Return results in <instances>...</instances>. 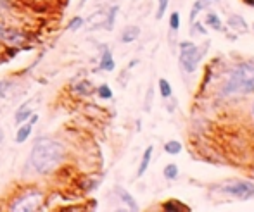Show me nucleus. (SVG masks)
Here are the masks:
<instances>
[{"label": "nucleus", "instance_id": "obj_26", "mask_svg": "<svg viewBox=\"0 0 254 212\" xmlns=\"http://www.w3.org/2000/svg\"><path fill=\"white\" fill-rule=\"evenodd\" d=\"M10 88V81L9 80H2L0 81V99H3L7 93V90Z\"/></svg>", "mask_w": 254, "mask_h": 212}, {"label": "nucleus", "instance_id": "obj_35", "mask_svg": "<svg viewBox=\"0 0 254 212\" xmlns=\"http://www.w3.org/2000/svg\"><path fill=\"white\" fill-rule=\"evenodd\" d=\"M253 117H254V104H253Z\"/></svg>", "mask_w": 254, "mask_h": 212}, {"label": "nucleus", "instance_id": "obj_32", "mask_svg": "<svg viewBox=\"0 0 254 212\" xmlns=\"http://www.w3.org/2000/svg\"><path fill=\"white\" fill-rule=\"evenodd\" d=\"M246 3H248V5H254V0H244Z\"/></svg>", "mask_w": 254, "mask_h": 212}, {"label": "nucleus", "instance_id": "obj_16", "mask_svg": "<svg viewBox=\"0 0 254 212\" xmlns=\"http://www.w3.org/2000/svg\"><path fill=\"white\" fill-rule=\"evenodd\" d=\"M164 152L168 156H178L182 152V143L178 140H170V142L164 143Z\"/></svg>", "mask_w": 254, "mask_h": 212}, {"label": "nucleus", "instance_id": "obj_22", "mask_svg": "<svg viewBox=\"0 0 254 212\" xmlns=\"http://www.w3.org/2000/svg\"><path fill=\"white\" fill-rule=\"evenodd\" d=\"M168 3H170V0H157V10H156V19L161 21L164 16V12H166L168 9Z\"/></svg>", "mask_w": 254, "mask_h": 212}, {"label": "nucleus", "instance_id": "obj_9", "mask_svg": "<svg viewBox=\"0 0 254 212\" xmlns=\"http://www.w3.org/2000/svg\"><path fill=\"white\" fill-rule=\"evenodd\" d=\"M152 152H154V147L149 145L147 149H145L144 156H142L140 166H138V169H137V176H138V178H142V176L145 174V171H147L149 164H151V159H152Z\"/></svg>", "mask_w": 254, "mask_h": 212}, {"label": "nucleus", "instance_id": "obj_6", "mask_svg": "<svg viewBox=\"0 0 254 212\" xmlns=\"http://www.w3.org/2000/svg\"><path fill=\"white\" fill-rule=\"evenodd\" d=\"M38 121V116L37 114H31V119L28 121H24V123H21V126L17 128V131H16V143H24L28 138H30V135H31V131H33V124Z\"/></svg>", "mask_w": 254, "mask_h": 212}, {"label": "nucleus", "instance_id": "obj_17", "mask_svg": "<svg viewBox=\"0 0 254 212\" xmlns=\"http://www.w3.org/2000/svg\"><path fill=\"white\" fill-rule=\"evenodd\" d=\"M120 12V7L118 5H114V7H111L109 9V12H107V16H106V23H104V26H106V30H113L114 28V21H116V14Z\"/></svg>", "mask_w": 254, "mask_h": 212}, {"label": "nucleus", "instance_id": "obj_4", "mask_svg": "<svg viewBox=\"0 0 254 212\" xmlns=\"http://www.w3.org/2000/svg\"><path fill=\"white\" fill-rule=\"evenodd\" d=\"M206 50L197 47L192 42H180V66L187 73H194L197 66L201 64L202 55Z\"/></svg>", "mask_w": 254, "mask_h": 212}, {"label": "nucleus", "instance_id": "obj_19", "mask_svg": "<svg viewBox=\"0 0 254 212\" xmlns=\"http://www.w3.org/2000/svg\"><path fill=\"white\" fill-rule=\"evenodd\" d=\"M163 176L168 179V181H173V179H177L178 166H177V164H168V166L164 167V171H163Z\"/></svg>", "mask_w": 254, "mask_h": 212}, {"label": "nucleus", "instance_id": "obj_5", "mask_svg": "<svg viewBox=\"0 0 254 212\" xmlns=\"http://www.w3.org/2000/svg\"><path fill=\"white\" fill-rule=\"evenodd\" d=\"M221 192L227 193V195H234L237 199H251L254 197V183L251 181H234L228 183V185L221 186Z\"/></svg>", "mask_w": 254, "mask_h": 212}, {"label": "nucleus", "instance_id": "obj_24", "mask_svg": "<svg viewBox=\"0 0 254 212\" xmlns=\"http://www.w3.org/2000/svg\"><path fill=\"white\" fill-rule=\"evenodd\" d=\"M202 9H204L202 0H197V2H194V5H192V10H190V23H194L195 17H197V14L201 12Z\"/></svg>", "mask_w": 254, "mask_h": 212}, {"label": "nucleus", "instance_id": "obj_27", "mask_svg": "<svg viewBox=\"0 0 254 212\" xmlns=\"http://www.w3.org/2000/svg\"><path fill=\"white\" fill-rule=\"evenodd\" d=\"M192 28H194V33H197V35H207V30H204V26H202V23H192Z\"/></svg>", "mask_w": 254, "mask_h": 212}, {"label": "nucleus", "instance_id": "obj_1", "mask_svg": "<svg viewBox=\"0 0 254 212\" xmlns=\"http://www.w3.org/2000/svg\"><path fill=\"white\" fill-rule=\"evenodd\" d=\"M66 157L63 143L52 138H40L33 145L28 164L37 174H51L63 164Z\"/></svg>", "mask_w": 254, "mask_h": 212}, {"label": "nucleus", "instance_id": "obj_28", "mask_svg": "<svg viewBox=\"0 0 254 212\" xmlns=\"http://www.w3.org/2000/svg\"><path fill=\"white\" fill-rule=\"evenodd\" d=\"M3 33H5V28H3V24L0 23V38H3Z\"/></svg>", "mask_w": 254, "mask_h": 212}, {"label": "nucleus", "instance_id": "obj_23", "mask_svg": "<svg viewBox=\"0 0 254 212\" xmlns=\"http://www.w3.org/2000/svg\"><path fill=\"white\" fill-rule=\"evenodd\" d=\"M83 17H80V16H74L73 19L69 21V24H67V30H71V31H78L81 26H83Z\"/></svg>", "mask_w": 254, "mask_h": 212}, {"label": "nucleus", "instance_id": "obj_14", "mask_svg": "<svg viewBox=\"0 0 254 212\" xmlns=\"http://www.w3.org/2000/svg\"><path fill=\"white\" fill-rule=\"evenodd\" d=\"M206 24L211 28V30H216V31L223 30V23H221L220 16H218V14H214V12H209L206 16Z\"/></svg>", "mask_w": 254, "mask_h": 212}, {"label": "nucleus", "instance_id": "obj_11", "mask_svg": "<svg viewBox=\"0 0 254 212\" xmlns=\"http://www.w3.org/2000/svg\"><path fill=\"white\" fill-rule=\"evenodd\" d=\"M138 37H140V28L138 26H128V28H125L123 33H121V42L131 43V42L137 40Z\"/></svg>", "mask_w": 254, "mask_h": 212}, {"label": "nucleus", "instance_id": "obj_15", "mask_svg": "<svg viewBox=\"0 0 254 212\" xmlns=\"http://www.w3.org/2000/svg\"><path fill=\"white\" fill-rule=\"evenodd\" d=\"M157 86H159V93L163 99H171V95H173V88H171L170 81L164 80V78H161L159 81H157Z\"/></svg>", "mask_w": 254, "mask_h": 212}, {"label": "nucleus", "instance_id": "obj_29", "mask_svg": "<svg viewBox=\"0 0 254 212\" xmlns=\"http://www.w3.org/2000/svg\"><path fill=\"white\" fill-rule=\"evenodd\" d=\"M140 128H142V121L138 119V121H137V131H140Z\"/></svg>", "mask_w": 254, "mask_h": 212}, {"label": "nucleus", "instance_id": "obj_12", "mask_svg": "<svg viewBox=\"0 0 254 212\" xmlns=\"http://www.w3.org/2000/svg\"><path fill=\"white\" fill-rule=\"evenodd\" d=\"M31 109H30V104H23V106L19 107V109L16 110V116H14V121H16L17 124L24 123V121H28L31 117Z\"/></svg>", "mask_w": 254, "mask_h": 212}, {"label": "nucleus", "instance_id": "obj_21", "mask_svg": "<svg viewBox=\"0 0 254 212\" xmlns=\"http://www.w3.org/2000/svg\"><path fill=\"white\" fill-rule=\"evenodd\" d=\"M97 95H99V99H102V100H111L113 99V90H111L109 85H101L97 88Z\"/></svg>", "mask_w": 254, "mask_h": 212}, {"label": "nucleus", "instance_id": "obj_25", "mask_svg": "<svg viewBox=\"0 0 254 212\" xmlns=\"http://www.w3.org/2000/svg\"><path fill=\"white\" fill-rule=\"evenodd\" d=\"M152 97H154V88H149L147 90V95H145V104H144L145 112H151V109H152Z\"/></svg>", "mask_w": 254, "mask_h": 212}, {"label": "nucleus", "instance_id": "obj_30", "mask_svg": "<svg viewBox=\"0 0 254 212\" xmlns=\"http://www.w3.org/2000/svg\"><path fill=\"white\" fill-rule=\"evenodd\" d=\"M137 64H138V60H131V62H130V67H133V66H137Z\"/></svg>", "mask_w": 254, "mask_h": 212}, {"label": "nucleus", "instance_id": "obj_31", "mask_svg": "<svg viewBox=\"0 0 254 212\" xmlns=\"http://www.w3.org/2000/svg\"><path fill=\"white\" fill-rule=\"evenodd\" d=\"M88 2V0H81V2H80V5H78V7H80V9H81V7H83L85 5V3H87Z\"/></svg>", "mask_w": 254, "mask_h": 212}, {"label": "nucleus", "instance_id": "obj_10", "mask_svg": "<svg viewBox=\"0 0 254 212\" xmlns=\"http://www.w3.org/2000/svg\"><path fill=\"white\" fill-rule=\"evenodd\" d=\"M73 92L80 97H90L92 93L95 92V88L88 80H83V81H80V83H76L73 86Z\"/></svg>", "mask_w": 254, "mask_h": 212}, {"label": "nucleus", "instance_id": "obj_20", "mask_svg": "<svg viewBox=\"0 0 254 212\" xmlns=\"http://www.w3.org/2000/svg\"><path fill=\"white\" fill-rule=\"evenodd\" d=\"M170 30H171V33H175L177 35V31L180 30V12H171V16H170Z\"/></svg>", "mask_w": 254, "mask_h": 212}, {"label": "nucleus", "instance_id": "obj_7", "mask_svg": "<svg viewBox=\"0 0 254 212\" xmlns=\"http://www.w3.org/2000/svg\"><path fill=\"white\" fill-rule=\"evenodd\" d=\"M114 67H116V62L113 59V53L107 47H102V55H101V62H99V69L107 71V73H113Z\"/></svg>", "mask_w": 254, "mask_h": 212}, {"label": "nucleus", "instance_id": "obj_13", "mask_svg": "<svg viewBox=\"0 0 254 212\" xmlns=\"http://www.w3.org/2000/svg\"><path fill=\"white\" fill-rule=\"evenodd\" d=\"M228 24H230L232 30H237V31H248V23L244 21V17L237 16V14H234V16L228 17Z\"/></svg>", "mask_w": 254, "mask_h": 212}, {"label": "nucleus", "instance_id": "obj_36", "mask_svg": "<svg viewBox=\"0 0 254 212\" xmlns=\"http://www.w3.org/2000/svg\"><path fill=\"white\" fill-rule=\"evenodd\" d=\"M253 28H254V26H253Z\"/></svg>", "mask_w": 254, "mask_h": 212}, {"label": "nucleus", "instance_id": "obj_2", "mask_svg": "<svg viewBox=\"0 0 254 212\" xmlns=\"http://www.w3.org/2000/svg\"><path fill=\"white\" fill-rule=\"evenodd\" d=\"M254 92V60L241 62L223 86L225 95H248Z\"/></svg>", "mask_w": 254, "mask_h": 212}, {"label": "nucleus", "instance_id": "obj_8", "mask_svg": "<svg viewBox=\"0 0 254 212\" xmlns=\"http://www.w3.org/2000/svg\"><path fill=\"white\" fill-rule=\"evenodd\" d=\"M116 193H118V197L121 199V202L123 204H127V207L130 211H138V204H137V200L133 199V197L130 195V193L127 192L125 188H121V186H116Z\"/></svg>", "mask_w": 254, "mask_h": 212}, {"label": "nucleus", "instance_id": "obj_18", "mask_svg": "<svg viewBox=\"0 0 254 212\" xmlns=\"http://www.w3.org/2000/svg\"><path fill=\"white\" fill-rule=\"evenodd\" d=\"M163 209L168 211V212H171V211H177V212H180V211H190L187 206H184V204L177 202V200H168V202H164L163 204Z\"/></svg>", "mask_w": 254, "mask_h": 212}, {"label": "nucleus", "instance_id": "obj_34", "mask_svg": "<svg viewBox=\"0 0 254 212\" xmlns=\"http://www.w3.org/2000/svg\"><path fill=\"white\" fill-rule=\"evenodd\" d=\"M202 2H214V0H202Z\"/></svg>", "mask_w": 254, "mask_h": 212}, {"label": "nucleus", "instance_id": "obj_33", "mask_svg": "<svg viewBox=\"0 0 254 212\" xmlns=\"http://www.w3.org/2000/svg\"><path fill=\"white\" fill-rule=\"evenodd\" d=\"M2 140H3V131L0 129V143H2Z\"/></svg>", "mask_w": 254, "mask_h": 212}, {"label": "nucleus", "instance_id": "obj_3", "mask_svg": "<svg viewBox=\"0 0 254 212\" xmlns=\"http://www.w3.org/2000/svg\"><path fill=\"white\" fill-rule=\"evenodd\" d=\"M44 192L37 188L26 190V192L19 193L16 199L10 202L9 211L12 212H30V211H40L44 206Z\"/></svg>", "mask_w": 254, "mask_h": 212}]
</instances>
